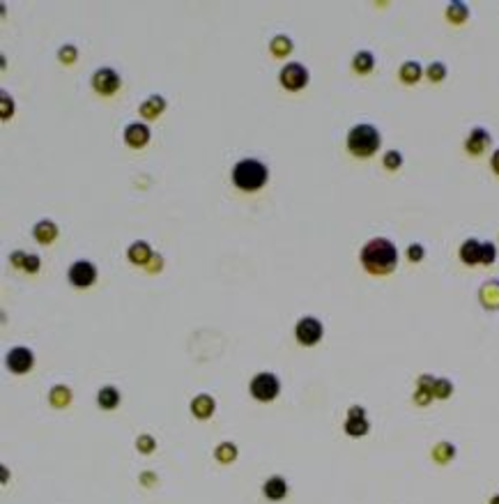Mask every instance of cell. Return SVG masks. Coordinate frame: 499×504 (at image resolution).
<instances>
[{
  "label": "cell",
  "mask_w": 499,
  "mask_h": 504,
  "mask_svg": "<svg viewBox=\"0 0 499 504\" xmlns=\"http://www.w3.org/2000/svg\"><path fill=\"white\" fill-rule=\"evenodd\" d=\"M32 352L28 348H23V345H19V348H12L10 354H7V366H10L12 373H26V371H30L32 366Z\"/></svg>",
  "instance_id": "9c48e42d"
},
{
  "label": "cell",
  "mask_w": 499,
  "mask_h": 504,
  "mask_svg": "<svg viewBox=\"0 0 499 504\" xmlns=\"http://www.w3.org/2000/svg\"><path fill=\"white\" fill-rule=\"evenodd\" d=\"M432 453H435V458H437L439 463H446L448 458H453L455 449H453L448 442H442V444H439V447H435V451H432Z\"/></svg>",
  "instance_id": "83f0119b"
},
{
  "label": "cell",
  "mask_w": 499,
  "mask_h": 504,
  "mask_svg": "<svg viewBox=\"0 0 499 504\" xmlns=\"http://www.w3.org/2000/svg\"><path fill=\"white\" fill-rule=\"evenodd\" d=\"M26 258H28V253L14 251V253H12V265H14V267H23V265H26Z\"/></svg>",
  "instance_id": "d590c367"
},
{
  "label": "cell",
  "mask_w": 499,
  "mask_h": 504,
  "mask_svg": "<svg viewBox=\"0 0 499 504\" xmlns=\"http://www.w3.org/2000/svg\"><path fill=\"white\" fill-rule=\"evenodd\" d=\"M232 183L242 192H258L267 183V166L258 159H242L232 168Z\"/></svg>",
  "instance_id": "7a4b0ae2"
},
{
  "label": "cell",
  "mask_w": 499,
  "mask_h": 504,
  "mask_svg": "<svg viewBox=\"0 0 499 504\" xmlns=\"http://www.w3.org/2000/svg\"><path fill=\"white\" fill-rule=\"evenodd\" d=\"M129 260L136 263V265H147L152 260V249H149L147 242H134L129 249Z\"/></svg>",
  "instance_id": "9a60e30c"
},
{
  "label": "cell",
  "mask_w": 499,
  "mask_h": 504,
  "mask_svg": "<svg viewBox=\"0 0 499 504\" xmlns=\"http://www.w3.org/2000/svg\"><path fill=\"white\" fill-rule=\"evenodd\" d=\"M23 270H26V272H37L39 270V258L35 253H30L26 258V265H23Z\"/></svg>",
  "instance_id": "e575fe53"
},
{
  "label": "cell",
  "mask_w": 499,
  "mask_h": 504,
  "mask_svg": "<svg viewBox=\"0 0 499 504\" xmlns=\"http://www.w3.org/2000/svg\"><path fill=\"white\" fill-rule=\"evenodd\" d=\"M490 164H493V171L499 175V150H495V154H493V159H490Z\"/></svg>",
  "instance_id": "f35d334b"
},
{
  "label": "cell",
  "mask_w": 499,
  "mask_h": 504,
  "mask_svg": "<svg viewBox=\"0 0 499 504\" xmlns=\"http://www.w3.org/2000/svg\"><path fill=\"white\" fill-rule=\"evenodd\" d=\"M352 67H354V72H359V74H368V72H373V67H375V58H373L371 51H359L354 55Z\"/></svg>",
  "instance_id": "ffe728a7"
},
{
  "label": "cell",
  "mask_w": 499,
  "mask_h": 504,
  "mask_svg": "<svg viewBox=\"0 0 499 504\" xmlns=\"http://www.w3.org/2000/svg\"><path fill=\"white\" fill-rule=\"evenodd\" d=\"M481 302H484L488 309L499 307V281H488V284L481 288Z\"/></svg>",
  "instance_id": "ac0fdd59"
},
{
  "label": "cell",
  "mask_w": 499,
  "mask_h": 504,
  "mask_svg": "<svg viewBox=\"0 0 499 504\" xmlns=\"http://www.w3.org/2000/svg\"><path fill=\"white\" fill-rule=\"evenodd\" d=\"M453 392V385L448 383V380H435V387H432V396H437V399H446V396H451Z\"/></svg>",
  "instance_id": "484cf974"
},
{
  "label": "cell",
  "mask_w": 499,
  "mask_h": 504,
  "mask_svg": "<svg viewBox=\"0 0 499 504\" xmlns=\"http://www.w3.org/2000/svg\"><path fill=\"white\" fill-rule=\"evenodd\" d=\"M398 263V249L387 237H375L361 249V265L371 274H389Z\"/></svg>",
  "instance_id": "6da1fadb"
},
{
  "label": "cell",
  "mask_w": 499,
  "mask_h": 504,
  "mask_svg": "<svg viewBox=\"0 0 499 504\" xmlns=\"http://www.w3.org/2000/svg\"><path fill=\"white\" fill-rule=\"evenodd\" d=\"M497 258V249H495V244L493 242H484V265H490V263H495Z\"/></svg>",
  "instance_id": "4dcf8cb0"
},
{
  "label": "cell",
  "mask_w": 499,
  "mask_h": 504,
  "mask_svg": "<svg viewBox=\"0 0 499 504\" xmlns=\"http://www.w3.org/2000/svg\"><path fill=\"white\" fill-rule=\"evenodd\" d=\"M12 111H14V104L10 102V97L3 93V118H10Z\"/></svg>",
  "instance_id": "8d00e7d4"
},
{
  "label": "cell",
  "mask_w": 499,
  "mask_h": 504,
  "mask_svg": "<svg viewBox=\"0 0 499 504\" xmlns=\"http://www.w3.org/2000/svg\"><path fill=\"white\" fill-rule=\"evenodd\" d=\"M488 145H490V134H488L486 129H481V127L472 129V134H470V138H467V143H465V147H467V152H470V154H481Z\"/></svg>",
  "instance_id": "4fadbf2b"
},
{
  "label": "cell",
  "mask_w": 499,
  "mask_h": 504,
  "mask_svg": "<svg viewBox=\"0 0 499 504\" xmlns=\"http://www.w3.org/2000/svg\"><path fill=\"white\" fill-rule=\"evenodd\" d=\"M460 258L467 265H477V263L484 260V242L479 239H465V244L460 246Z\"/></svg>",
  "instance_id": "8fae6325"
},
{
  "label": "cell",
  "mask_w": 499,
  "mask_h": 504,
  "mask_svg": "<svg viewBox=\"0 0 499 504\" xmlns=\"http://www.w3.org/2000/svg\"><path fill=\"white\" fill-rule=\"evenodd\" d=\"M235 456H237V449H235V444H230V442H223L221 447L216 449V458L221 463H230Z\"/></svg>",
  "instance_id": "4316f807"
},
{
  "label": "cell",
  "mask_w": 499,
  "mask_h": 504,
  "mask_svg": "<svg viewBox=\"0 0 499 504\" xmlns=\"http://www.w3.org/2000/svg\"><path fill=\"white\" fill-rule=\"evenodd\" d=\"M191 410H194V415L196 417H201V419H207L214 412V401H212V396H207V394H201V396H196L194 403H191Z\"/></svg>",
  "instance_id": "e0dca14e"
},
{
  "label": "cell",
  "mask_w": 499,
  "mask_h": 504,
  "mask_svg": "<svg viewBox=\"0 0 499 504\" xmlns=\"http://www.w3.org/2000/svg\"><path fill=\"white\" fill-rule=\"evenodd\" d=\"M345 433L354 435V437L368 433V419H366V415H364V408L354 406L350 410V415H347V421H345Z\"/></svg>",
  "instance_id": "30bf717a"
},
{
  "label": "cell",
  "mask_w": 499,
  "mask_h": 504,
  "mask_svg": "<svg viewBox=\"0 0 499 504\" xmlns=\"http://www.w3.org/2000/svg\"><path fill=\"white\" fill-rule=\"evenodd\" d=\"M32 235H35L37 242L48 244V242H53V239L58 237V226L53 224L51 219H44V221H39V224L35 226V230H32Z\"/></svg>",
  "instance_id": "5bb4252c"
},
{
  "label": "cell",
  "mask_w": 499,
  "mask_h": 504,
  "mask_svg": "<svg viewBox=\"0 0 499 504\" xmlns=\"http://www.w3.org/2000/svg\"><path fill=\"white\" fill-rule=\"evenodd\" d=\"M279 390H281L279 380L272 373H260L251 380V394L258 401H274L279 396Z\"/></svg>",
  "instance_id": "277c9868"
},
{
  "label": "cell",
  "mask_w": 499,
  "mask_h": 504,
  "mask_svg": "<svg viewBox=\"0 0 499 504\" xmlns=\"http://www.w3.org/2000/svg\"><path fill=\"white\" fill-rule=\"evenodd\" d=\"M426 74H428V79H430V81H442V79L446 77V67H444L442 62H430Z\"/></svg>",
  "instance_id": "f1b7e54d"
},
{
  "label": "cell",
  "mask_w": 499,
  "mask_h": 504,
  "mask_svg": "<svg viewBox=\"0 0 499 504\" xmlns=\"http://www.w3.org/2000/svg\"><path fill=\"white\" fill-rule=\"evenodd\" d=\"M347 150L354 157H373L380 150V131L373 125H357L347 134Z\"/></svg>",
  "instance_id": "3957f363"
},
{
  "label": "cell",
  "mask_w": 499,
  "mask_h": 504,
  "mask_svg": "<svg viewBox=\"0 0 499 504\" xmlns=\"http://www.w3.org/2000/svg\"><path fill=\"white\" fill-rule=\"evenodd\" d=\"M120 77H118V72L111 69V67H104V69H97L95 72V77H93V86L97 93H102V95H113L115 90L120 88Z\"/></svg>",
  "instance_id": "ba28073f"
},
{
  "label": "cell",
  "mask_w": 499,
  "mask_h": 504,
  "mask_svg": "<svg viewBox=\"0 0 499 504\" xmlns=\"http://www.w3.org/2000/svg\"><path fill=\"white\" fill-rule=\"evenodd\" d=\"M69 399H72V394H69L67 387H62V385L53 387V392H51V403H53V406H67Z\"/></svg>",
  "instance_id": "d4e9b609"
},
{
  "label": "cell",
  "mask_w": 499,
  "mask_h": 504,
  "mask_svg": "<svg viewBox=\"0 0 499 504\" xmlns=\"http://www.w3.org/2000/svg\"><path fill=\"white\" fill-rule=\"evenodd\" d=\"M97 399H99V406H102L104 410H113L120 403V394H118L115 387H104V390L99 392Z\"/></svg>",
  "instance_id": "44dd1931"
},
{
  "label": "cell",
  "mask_w": 499,
  "mask_h": 504,
  "mask_svg": "<svg viewBox=\"0 0 499 504\" xmlns=\"http://www.w3.org/2000/svg\"><path fill=\"white\" fill-rule=\"evenodd\" d=\"M297 341L302 345H315L322 338V325L315 318H302L297 322Z\"/></svg>",
  "instance_id": "8992f818"
},
{
  "label": "cell",
  "mask_w": 499,
  "mask_h": 504,
  "mask_svg": "<svg viewBox=\"0 0 499 504\" xmlns=\"http://www.w3.org/2000/svg\"><path fill=\"white\" fill-rule=\"evenodd\" d=\"M286 493H288V484L281 477H272L265 482V495H267L270 500H284Z\"/></svg>",
  "instance_id": "2e32d148"
},
{
  "label": "cell",
  "mask_w": 499,
  "mask_h": 504,
  "mask_svg": "<svg viewBox=\"0 0 499 504\" xmlns=\"http://www.w3.org/2000/svg\"><path fill=\"white\" fill-rule=\"evenodd\" d=\"M124 140H127V145L131 147L145 145L149 140V129L145 125H140V122H131V125L124 129Z\"/></svg>",
  "instance_id": "7c38bea8"
},
{
  "label": "cell",
  "mask_w": 499,
  "mask_h": 504,
  "mask_svg": "<svg viewBox=\"0 0 499 504\" xmlns=\"http://www.w3.org/2000/svg\"><path fill=\"white\" fill-rule=\"evenodd\" d=\"M446 16L451 19L453 23H463V21H467V16H470V7L465 5V3H451L446 7Z\"/></svg>",
  "instance_id": "603a6c76"
},
{
  "label": "cell",
  "mask_w": 499,
  "mask_h": 504,
  "mask_svg": "<svg viewBox=\"0 0 499 504\" xmlns=\"http://www.w3.org/2000/svg\"><path fill=\"white\" fill-rule=\"evenodd\" d=\"M272 53L274 55H288L290 51H293V42H290V37H286V35H279V37H274L272 39Z\"/></svg>",
  "instance_id": "cb8c5ba5"
},
{
  "label": "cell",
  "mask_w": 499,
  "mask_h": 504,
  "mask_svg": "<svg viewBox=\"0 0 499 504\" xmlns=\"http://www.w3.org/2000/svg\"><path fill=\"white\" fill-rule=\"evenodd\" d=\"M309 84V72H306L299 62H290L281 69V86L288 90H302Z\"/></svg>",
  "instance_id": "5b68a950"
},
{
  "label": "cell",
  "mask_w": 499,
  "mask_h": 504,
  "mask_svg": "<svg viewBox=\"0 0 499 504\" xmlns=\"http://www.w3.org/2000/svg\"><path fill=\"white\" fill-rule=\"evenodd\" d=\"M423 253H426V251H423L421 244H412L410 249H407V258H410L412 263H419L423 258Z\"/></svg>",
  "instance_id": "1f68e13d"
},
{
  "label": "cell",
  "mask_w": 499,
  "mask_h": 504,
  "mask_svg": "<svg viewBox=\"0 0 499 504\" xmlns=\"http://www.w3.org/2000/svg\"><path fill=\"white\" fill-rule=\"evenodd\" d=\"M490 504H499V495H497V498H493V502H490Z\"/></svg>",
  "instance_id": "ab89813d"
},
{
  "label": "cell",
  "mask_w": 499,
  "mask_h": 504,
  "mask_svg": "<svg viewBox=\"0 0 499 504\" xmlns=\"http://www.w3.org/2000/svg\"><path fill=\"white\" fill-rule=\"evenodd\" d=\"M69 281L74 286H79V288H88V286H93L95 284V279H97V267L93 265V263H88V260H79V263H74V265L69 267Z\"/></svg>",
  "instance_id": "52a82bcc"
},
{
  "label": "cell",
  "mask_w": 499,
  "mask_h": 504,
  "mask_svg": "<svg viewBox=\"0 0 499 504\" xmlns=\"http://www.w3.org/2000/svg\"><path fill=\"white\" fill-rule=\"evenodd\" d=\"M161 265H164V263H161V256H152V260L147 263V270H149V272H159Z\"/></svg>",
  "instance_id": "74e56055"
},
{
  "label": "cell",
  "mask_w": 499,
  "mask_h": 504,
  "mask_svg": "<svg viewBox=\"0 0 499 504\" xmlns=\"http://www.w3.org/2000/svg\"><path fill=\"white\" fill-rule=\"evenodd\" d=\"M60 60L62 62H74V60H76V48H74V46H62L60 48Z\"/></svg>",
  "instance_id": "d6a6232c"
},
{
  "label": "cell",
  "mask_w": 499,
  "mask_h": 504,
  "mask_svg": "<svg viewBox=\"0 0 499 504\" xmlns=\"http://www.w3.org/2000/svg\"><path fill=\"white\" fill-rule=\"evenodd\" d=\"M421 74H423L421 65L414 62V60L405 62L403 67H401V79L405 81V84H417V81L421 79Z\"/></svg>",
  "instance_id": "7402d4cb"
},
{
  "label": "cell",
  "mask_w": 499,
  "mask_h": 504,
  "mask_svg": "<svg viewBox=\"0 0 499 504\" xmlns=\"http://www.w3.org/2000/svg\"><path fill=\"white\" fill-rule=\"evenodd\" d=\"M401 164H403V154L398 152V150H392V152L385 154V168L396 171L398 166H401Z\"/></svg>",
  "instance_id": "f546056e"
},
{
  "label": "cell",
  "mask_w": 499,
  "mask_h": 504,
  "mask_svg": "<svg viewBox=\"0 0 499 504\" xmlns=\"http://www.w3.org/2000/svg\"><path fill=\"white\" fill-rule=\"evenodd\" d=\"M138 449L140 451H152L154 449V440H152V437H149V435H143V437H138Z\"/></svg>",
  "instance_id": "836d02e7"
},
{
  "label": "cell",
  "mask_w": 499,
  "mask_h": 504,
  "mask_svg": "<svg viewBox=\"0 0 499 504\" xmlns=\"http://www.w3.org/2000/svg\"><path fill=\"white\" fill-rule=\"evenodd\" d=\"M164 109H166V99L159 97V95H152V97L147 99V102L140 104V113H143L147 120L157 118V115H159Z\"/></svg>",
  "instance_id": "d6986e66"
}]
</instances>
